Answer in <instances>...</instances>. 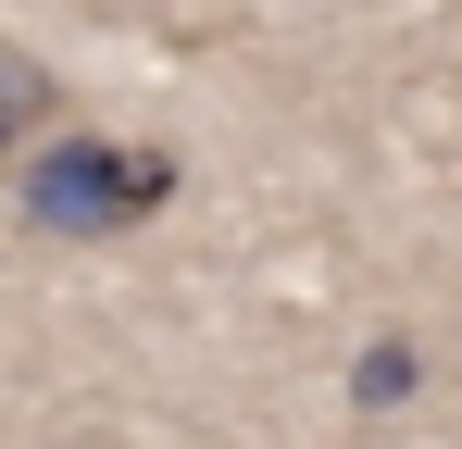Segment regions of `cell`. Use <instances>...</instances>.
I'll return each mask as SVG.
<instances>
[{"label": "cell", "mask_w": 462, "mask_h": 449, "mask_svg": "<svg viewBox=\"0 0 462 449\" xmlns=\"http://www.w3.org/2000/svg\"><path fill=\"white\" fill-rule=\"evenodd\" d=\"M188 188V162L151 138H113V125H51V138H25V188H13V213L38 224V237H125V224H151L162 200Z\"/></svg>", "instance_id": "obj_1"}, {"label": "cell", "mask_w": 462, "mask_h": 449, "mask_svg": "<svg viewBox=\"0 0 462 449\" xmlns=\"http://www.w3.org/2000/svg\"><path fill=\"white\" fill-rule=\"evenodd\" d=\"M51 125H63V75L38 63V50H13V38H0V150L51 138Z\"/></svg>", "instance_id": "obj_2"}, {"label": "cell", "mask_w": 462, "mask_h": 449, "mask_svg": "<svg viewBox=\"0 0 462 449\" xmlns=\"http://www.w3.org/2000/svg\"><path fill=\"white\" fill-rule=\"evenodd\" d=\"M412 374H425V350H412V337H375V350L350 362V399H363V412H387V399H412Z\"/></svg>", "instance_id": "obj_3"}]
</instances>
